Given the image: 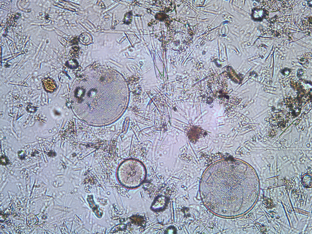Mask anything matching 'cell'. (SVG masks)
<instances>
[{
  "label": "cell",
  "instance_id": "obj_1",
  "mask_svg": "<svg viewBox=\"0 0 312 234\" xmlns=\"http://www.w3.org/2000/svg\"><path fill=\"white\" fill-rule=\"evenodd\" d=\"M69 97L76 118L91 126L101 127L112 124L125 113L129 92L120 73L101 66L86 69L76 78Z\"/></svg>",
  "mask_w": 312,
  "mask_h": 234
},
{
  "label": "cell",
  "instance_id": "obj_2",
  "mask_svg": "<svg viewBox=\"0 0 312 234\" xmlns=\"http://www.w3.org/2000/svg\"><path fill=\"white\" fill-rule=\"evenodd\" d=\"M249 170L236 160L218 162L204 172L199 185L202 200L206 208L219 217L236 218L248 208Z\"/></svg>",
  "mask_w": 312,
  "mask_h": 234
},
{
  "label": "cell",
  "instance_id": "obj_3",
  "mask_svg": "<svg viewBox=\"0 0 312 234\" xmlns=\"http://www.w3.org/2000/svg\"><path fill=\"white\" fill-rule=\"evenodd\" d=\"M117 177L119 182L129 189H136L145 180L146 169L142 162L136 159H129L123 162L117 171Z\"/></svg>",
  "mask_w": 312,
  "mask_h": 234
},
{
  "label": "cell",
  "instance_id": "obj_4",
  "mask_svg": "<svg viewBox=\"0 0 312 234\" xmlns=\"http://www.w3.org/2000/svg\"><path fill=\"white\" fill-rule=\"evenodd\" d=\"M167 201L165 196L161 195L157 197L152 204L151 209L154 212L161 211L166 206Z\"/></svg>",
  "mask_w": 312,
  "mask_h": 234
},
{
  "label": "cell",
  "instance_id": "obj_5",
  "mask_svg": "<svg viewBox=\"0 0 312 234\" xmlns=\"http://www.w3.org/2000/svg\"><path fill=\"white\" fill-rule=\"evenodd\" d=\"M45 90L48 92H54L56 89V85L54 81L50 78H46L43 81Z\"/></svg>",
  "mask_w": 312,
  "mask_h": 234
},
{
  "label": "cell",
  "instance_id": "obj_6",
  "mask_svg": "<svg viewBox=\"0 0 312 234\" xmlns=\"http://www.w3.org/2000/svg\"><path fill=\"white\" fill-rule=\"evenodd\" d=\"M265 15L264 10L261 9H256L253 12V17L256 20H261L263 18Z\"/></svg>",
  "mask_w": 312,
  "mask_h": 234
},
{
  "label": "cell",
  "instance_id": "obj_7",
  "mask_svg": "<svg viewBox=\"0 0 312 234\" xmlns=\"http://www.w3.org/2000/svg\"><path fill=\"white\" fill-rule=\"evenodd\" d=\"M91 37L90 34L87 33H84L82 34L80 37V41L81 42L84 44H89L91 42Z\"/></svg>",
  "mask_w": 312,
  "mask_h": 234
},
{
  "label": "cell",
  "instance_id": "obj_8",
  "mask_svg": "<svg viewBox=\"0 0 312 234\" xmlns=\"http://www.w3.org/2000/svg\"><path fill=\"white\" fill-rule=\"evenodd\" d=\"M299 62L303 67H307L309 65L308 60L305 58H301L299 61Z\"/></svg>",
  "mask_w": 312,
  "mask_h": 234
},
{
  "label": "cell",
  "instance_id": "obj_9",
  "mask_svg": "<svg viewBox=\"0 0 312 234\" xmlns=\"http://www.w3.org/2000/svg\"><path fill=\"white\" fill-rule=\"evenodd\" d=\"M175 229H174V228L172 227L169 228L166 231L167 232H168L167 233H174V232H175Z\"/></svg>",
  "mask_w": 312,
  "mask_h": 234
},
{
  "label": "cell",
  "instance_id": "obj_10",
  "mask_svg": "<svg viewBox=\"0 0 312 234\" xmlns=\"http://www.w3.org/2000/svg\"><path fill=\"white\" fill-rule=\"evenodd\" d=\"M290 70L288 69H285L282 71L283 73L285 75H288L290 73Z\"/></svg>",
  "mask_w": 312,
  "mask_h": 234
},
{
  "label": "cell",
  "instance_id": "obj_11",
  "mask_svg": "<svg viewBox=\"0 0 312 234\" xmlns=\"http://www.w3.org/2000/svg\"><path fill=\"white\" fill-rule=\"evenodd\" d=\"M298 74L299 76H302L304 74L303 70L301 69H299L298 71Z\"/></svg>",
  "mask_w": 312,
  "mask_h": 234
},
{
  "label": "cell",
  "instance_id": "obj_12",
  "mask_svg": "<svg viewBox=\"0 0 312 234\" xmlns=\"http://www.w3.org/2000/svg\"><path fill=\"white\" fill-rule=\"evenodd\" d=\"M2 159H1V162L2 161L3 163V164H5L7 162L8 160L7 159H6L5 157L3 158Z\"/></svg>",
  "mask_w": 312,
  "mask_h": 234
}]
</instances>
